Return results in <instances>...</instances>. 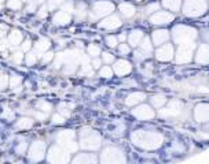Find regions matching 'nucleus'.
Listing matches in <instances>:
<instances>
[{"instance_id":"6","label":"nucleus","mask_w":209,"mask_h":164,"mask_svg":"<svg viewBox=\"0 0 209 164\" xmlns=\"http://www.w3.org/2000/svg\"><path fill=\"white\" fill-rule=\"evenodd\" d=\"M114 11V4L112 1H96L95 4L92 6L91 11H90V18L91 19H98V18H102V17H106Z\"/></svg>"},{"instance_id":"27","label":"nucleus","mask_w":209,"mask_h":164,"mask_svg":"<svg viewBox=\"0 0 209 164\" xmlns=\"http://www.w3.org/2000/svg\"><path fill=\"white\" fill-rule=\"evenodd\" d=\"M99 74H100V77H103V78H110V77L113 75V70H112V67L104 66L100 68Z\"/></svg>"},{"instance_id":"34","label":"nucleus","mask_w":209,"mask_h":164,"mask_svg":"<svg viewBox=\"0 0 209 164\" xmlns=\"http://www.w3.org/2000/svg\"><path fill=\"white\" fill-rule=\"evenodd\" d=\"M64 122H65L64 118H61V116H56V115L54 116V123H64Z\"/></svg>"},{"instance_id":"26","label":"nucleus","mask_w":209,"mask_h":164,"mask_svg":"<svg viewBox=\"0 0 209 164\" xmlns=\"http://www.w3.org/2000/svg\"><path fill=\"white\" fill-rule=\"evenodd\" d=\"M106 44L110 48H116L118 45V37H116V36H107L106 37Z\"/></svg>"},{"instance_id":"29","label":"nucleus","mask_w":209,"mask_h":164,"mask_svg":"<svg viewBox=\"0 0 209 164\" xmlns=\"http://www.w3.org/2000/svg\"><path fill=\"white\" fill-rule=\"evenodd\" d=\"M88 53H90L91 56H94V58H96L98 55H100V48L95 44H91L88 47Z\"/></svg>"},{"instance_id":"12","label":"nucleus","mask_w":209,"mask_h":164,"mask_svg":"<svg viewBox=\"0 0 209 164\" xmlns=\"http://www.w3.org/2000/svg\"><path fill=\"white\" fill-rule=\"evenodd\" d=\"M194 118L200 123L209 122V103H201L194 108Z\"/></svg>"},{"instance_id":"37","label":"nucleus","mask_w":209,"mask_h":164,"mask_svg":"<svg viewBox=\"0 0 209 164\" xmlns=\"http://www.w3.org/2000/svg\"><path fill=\"white\" fill-rule=\"evenodd\" d=\"M125 38H127V36H125V34H120V36H118V40L121 41V43H124V40H125Z\"/></svg>"},{"instance_id":"13","label":"nucleus","mask_w":209,"mask_h":164,"mask_svg":"<svg viewBox=\"0 0 209 164\" xmlns=\"http://www.w3.org/2000/svg\"><path fill=\"white\" fill-rule=\"evenodd\" d=\"M169 37H171V31H168L167 29H157L151 33V41H153V45L155 47H160V45L168 43Z\"/></svg>"},{"instance_id":"2","label":"nucleus","mask_w":209,"mask_h":164,"mask_svg":"<svg viewBox=\"0 0 209 164\" xmlns=\"http://www.w3.org/2000/svg\"><path fill=\"white\" fill-rule=\"evenodd\" d=\"M172 37L177 45L194 43L198 37V30L191 26H186V25H177L172 29Z\"/></svg>"},{"instance_id":"25","label":"nucleus","mask_w":209,"mask_h":164,"mask_svg":"<svg viewBox=\"0 0 209 164\" xmlns=\"http://www.w3.org/2000/svg\"><path fill=\"white\" fill-rule=\"evenodd\" d=\"M83 161H85V163H95L96 157L94 155H90V153H81V155H78L74 159V163H83Z\"/></svg>"},{"instance_id":"14","label":"nucleus","mask_w":209,"mask_h":164,"mask_svg":"<svg viewBox=\"0 0 209 164\" xmlns=\"http://www.w3.org/2000/svg\"><path fill=\"white\" fill-rule=\"evenodd\" d=\"M59 140H61V144H62L65 148H68L70 152L76 151L77 145H76V142H74V134H73L70 130L64 131V133L59 135Z\"/></svg>"},{"instance_id":"24","label":"nucleus","mask_w":209,"mask_h":164,"mask_svg":"<svg viewBox=\"0 0 209 164\" xmlns=\"http://www.w3.org/2000/svg\"><path fill=\"white\" fill-rule=\"evenodd\" d=\"M70 22V15H69L66 11H61V13L56 14L55 17V23L58 25H66V23Z\"/></svg>"},{"instance_id":"22","label":"nucleus","mask_w":209,"mask_h":164,"mask_svg":"<svg viewBox=\"0 0 209 164\" xmlns=\"http://www.w3.org/2000/svg\"><path fill=\"white\" fill-rule=\"evenodd\" d=\"M153 41H151V38H149V37H143V40L141 41V44H139V49H142L145 53H147L149 56H150L151 53H153Z\"/></svg>"},{"instance_id":"20","label":"nucleus","mask_w":209,"mask_h":164,"mask_svg":"<svg viewBox=\"0 0 209 164\" xmlns=\"http://www.w3.org/2000/svg\"><path fill=\"white\" fill-rule=\"evenodd\" d=\"M162 7L165 10H168L171 13H177L179 10L182 8L183 0H162Z\"/></svg>"},{"instance_id":"28","label":"nucleus","mask_w":209,"mask_h":164,"mask_svg":"<svg viewBox=\"0 0 209 164\" xmlns=\"http://www.w3.org/2000/svg\"><path fill=\"white\" fill-rule=\"evenodd\" d=\"M158 8H160L158 3H151V4H149L145 8V13L147 14V15H151V14H154L155 11H158Z\"/></svg>"},{"instance_id":"1","label":"nucleus","mask_w":209,"mask_h":164,"mask_svg":"<svg viewBox=\"0 0 209 164\" xmlns=\"http://www.w3.org/2000/svg\"><path fill=\"white\" fill-rule=\"evenodd\" d=\"M131 141L133 145L139 147L146 151H155L158 149L164 142L162 134L147 130H136L131 134Z\"/></svg>"},{"instance_id":"5","label":"nucleus","mask_w":209,"mask_h":164,"mask_svg":"<svg viewBox=\"0 0 209 164\" xmlns=\"http://www.w3.org/2000/svg\"><path fill=\"white\" fill-rule=\"evenodd\" d=\"M194 48L196 44L194 43H186V44H179L177 49L175 52V60L179 64H184L193 60V55H194Z\"/></svg>"},{"instance_id":"23","label":"nucleus","mask_w":209,"mask_h":164,"mask_svg":"<svg viewBox=\"0 0 209 164\" xmlns=\"http://www.w3.org/2000/svg\"><path fill=\"white\" fill-rule=\"evenodd\" d=\"M150 103L154 108H162L167 104V97L164 94H154V96H151Z\"/></svg>"},{"instance_id":"21","label":"nucleus","mask_w":209,"mask_h":164,"mask_svg":"<svg viewBox=\"0 0 209 164\" xmlns=\"http://www.w3.org/2000/svg\"><path fill=\"white\" fill-rule=\"evenodd\" d=\"M120 13L123 15L124 18H132L136 13V8H135V6L131 4V3H121L120 4Z\"/></svg>"},{"instance_id":"30","label":"nucleus","mask_w":209,"mask_h":164,"mask_svg":"<svg viewBox=\"0 0 209 164\" xmlns=\"http://www.w3.org/2000/svg\"><path fill=\"white\" fill-rule=\"evenodd\" d=\"M118 52H120V55H128V53L131 52V48H129L128 44L121 43V44L118 45Z\"/></svg>"},{"instance_id":"3","label":"nucleus","mask_w":209,"mask_h":164,"mask_svg":"<svg viewBox=\"0 0 209 164\" xmlns=\"http://www.w3.org/2000/svg\"><path fill=\"white\" fill-rule=\"evenodd\" d=\"M208 10L205 0H184L183 1V14L189 18H197L204 15Z\"/></svg>"},{"instance_id":"16","label":"nucleus","mask_w":209,"mask_h":164,"mask_svg":"<svg viewBox=\"0 0 209 164\" xmlns=\"http://www.w3.org/2000/svg\"><path fill=\"white\" fill-rule=\"evenodd\" d=\"M113 71L117 74V75L123 77V75H127V74H129V73H131V71H132V66H131V63L128 62V60H124V59H121V60H117V62L114 63Z\"/></svg>"},{"instance_id":"32","label":"nucleus","mask_w":209,"mask_h":164,"mask_svg":"<svg viewBox=\"0 0 209 164\" xmlns=\"http://www.w3.org/2000/svg\"><path fill=\"white\" fill-rule=\"evenodd\" d=\"M102 59H103V62L107 63V64H110V63L114 62V56L112 55V53H109V52H103V53H102Z\"/></svg>"},{"instance_id":"7","label":"nucleus","mask_w":209,"mask_h":164,"mask_svg":"<svg viewBox=\"0 0 209 164\" xmlns=\"http://www.w3.org/2000/svg\"><path fill=\"white\" fill-rule=\"evenodd\" d=\"M100 160L103 163H124L125 161V155L121 149L118 148H106L102 153V157Z\"/></svg>"},{"instance_id":"38","label":"nucleus","mask_w":209,"mask_h":164,"mask_svg":"<svg viewBox=\"0 0 209 164\" xmlns=\"http://www.w3.org/2000/svg\"><path fill=\"white\" fill-rule=\"evenodd\" d=\"M205 129H206V130H208V131H209V123L206 124V126H205Z\"/></svg>"},{"instance_id":"33","label":"nucleus","mask_w":209,"mask_h":164,"mask_svg":"<svg viewBox=\"0 0 209 164\" xmlns=\"http://www.w3.org/2000/svg\"><path fill=\"white\" fill-rule=\"evenodd\" d=\"M100 64H102V60H100V59L95 58L92 60V67H94V68H100Z\"/></svg>"},{"instance_id":"15","label":"nucleus","mask_w":209,"mask_h":164,"mask_svg":"<svg viewBox=\"0 0 209 164\" xmlns=\"http://www.w3.org/2000/svg\"><path fill=\"white\" fill-rule=\"evenodd\" d=\"M196 62L200 64H209V44H201L197 49L196 55Z\"/></svg>"},{"instance_id":"18","label":"nucleus","mask_w":209,"mask_h":164,"mask_svg":"<svg viewBox=\"0 0 209 164\" xmlns=\"http://www.w3.org/2000/svg\"><path fill=\"white\" fill-rule=\"evenodd\" d=\"M143 37H145V33L141 29H135V30H132L128 34V43H129L131 47H139L141 41L143 40Z\"/></svg>"},{"instance_id":"11","label":"nucleus","mask_w":209,"mask_h":164,"mask_svg":"<svg viewBox=\"0 0 209 164\" xmlns=\"http://www.w3.org/2000/svg\"><path fill=\"white\" fill-rule=\"evenodd\" d=\"M183 110V103L180 100H171L167 104L165 108L160 111V115L162 118H169V116H177Z\"/></svg>"},{"instance_id":"19","label":"nucleus","mask_w":209,"mask_h":164,"mask_svg":"<svg viewBox=\"0 0 209 164\" xmlns=\"http://www.w3.org/2000/svg\"><path fill=\"white\" fill-rule=\"evenodd\" d=\"M145 98H146L145 93H142V92H133V93L128 94V97L125 98V104L129 105V107L138 105V104H141Z\"/></svg>"},{"instance_id":"31","label":"nucleus","mask_w":209,"mask_h":164,"mask_svg":"<svg viewBox=\"0 0 209 164\" xmlns=\"http://www.w3.org/2000/svg\"><path fill=\"white\" fill-rule=\"evenodd\" d=\"M133 58L141 62V60H145L146 58H149V55H147V53H145L142 49H138V51H135V53H133Z\"/></svg>"},{"instance_id":"4","label":"nucleus","mask_w":209,"mask_h":164,"mask_svg":"<svg viewBox=\"0 0 209 164\" xmlns=\"http://www.w3.org/2000/svg\"><path fill=\"white\" fill-rule=\"evenodd\" d=\"M80 137H81V148L84 149H91V151H95L100 147V137L99 134L95 133L94 130L91 129H83L81 133H80Z\"/></svg>"},{"instance_id":"17","label":"nucleus","mask_w":209,"mask_h":164,"mask_svg":"<svg viewBox=\"0 0 209 164\" xmlns=\"http://www.w3.org/2000/svg\"><path fill=\"white\" fill-rule=\"evenodd\" d=\"M121 19L117 17V15H114L112 14L110 17H107L106 19H103L102 22L99 23V27L102 29H107V30H113V29H117V27L121 26Z\"/></svg>"},{"instance_id":"35","label":"nucleus","mask_w":209,"mask_h":164,"mask_svg":"<svg viewBox=\"0 0 209 164\" xmlns=\"http://www.w3.org/2000/svg\"><path fill=\"white\" fill-rule=\"evenodd\" d=\"M51 3H52V6H59L61 3H64V0H51Z\"/></svg>"},{"instance_id":"8","label":"nucleus","mask_w":209,"mask_h":164,"mask_svg":"<svg viewBox=\"0 0 209 164\" xmlns=\"http://www.w3.org/2000/svg\"><path fill=\"white\" fill-rule=\"evenodd\" d=\"M175 19V15L171 11H155L154 14L150 15V23L151 25H158V26H162V25H169Z\"/></svg>"},{"instance_id":"36","label":"nucleus","mask_w":209,"mask_h":164,"mask_svg":"<svg viewBox=\"0 0 209 164\" xmlns=\"http://www.w3.org/2000/svg\"><path fill=\"white\" fill-rule=\"evenodd\" d=\"M204 37H205V40L208 41V44H209V30H205L204 31Z\"/></svg>"},{"instance_id":"10","label":"nucleus","mask_w":209,"mask_h":164,"mask_svg":"<svg viewBox=\"0 0 209 164\" xmlns=\"http://www.w3.org/2000/svg\"><path fill=\"white\" fill-rule=\"evenodd\" d=\"M132 115L139 120H150L155 116V112L149 104H139L135 110H132Z\"/></svg>"},{"instance_id":"9","label":"nucleus","mask_w":209,"mask_h":164,"mask_svg":"<svg viewBox=\"0 0 209 164\" xmlns=\"http://www.w3.org/2000/svg\"><path fill=\"white\" fill-rule=\"evenodd\" d=\"M155 58L160 62H169L175 58V48L171 43H165V44L160 45L158 49L155 51Z\"/></svg>"}]
</instances>
